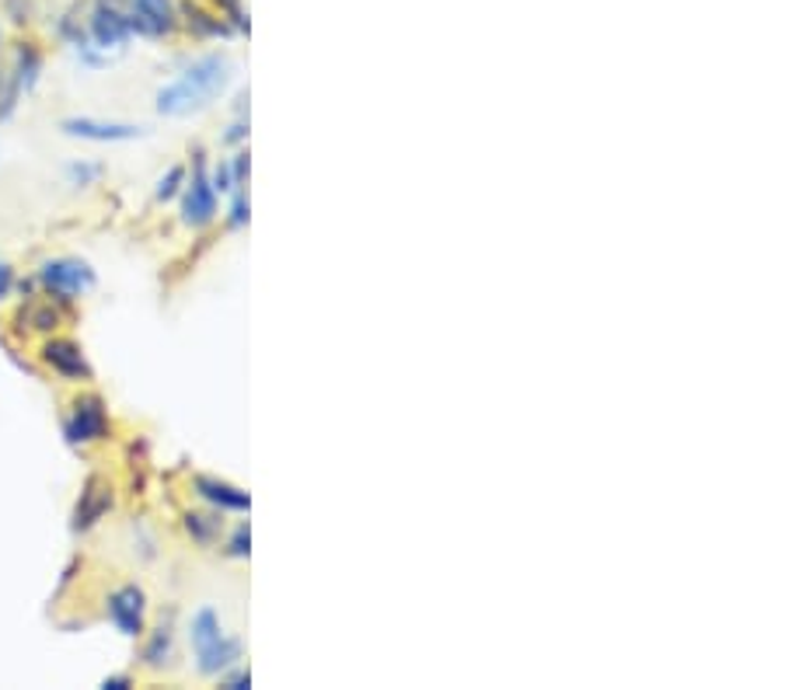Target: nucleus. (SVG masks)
<instances>
[{
  "mask_svg": "<svg viewBox=\"0 0 785 690\" xmlns=\"http://www.w3.org/2000/svg\"><path fill=\"white\" fill-rule=\"evenodd\" d=\"M231 73H235V67L224 53L200 56L193 67H185L175 81L158 91V112L179 119V115H193V112L206 108L227 84H231Z\"/></svg>",
  "mask_w": 785,
  "mask_h": 690,
  "instance_id": "1",
  "label": "nucleus"
},
{
  "mask_svg": "<svg viewBox=\"0 0 785 690\" xmlns=\"http://www.w3.org/2000/svg\"><path fill=\"white\" fill-rule=\"evenodd\" d=\"M189 645L203 677H224L241 659V642L227 635L214 607L196 610V618L189 621Z\"/></svg>",
  "mask_w": 785,
  "mask_h": 690,
  "instance_id": "2",
  "label": "nucleus"
},
{
  "mask_svg": "<svg viewBox=\"0 0 785 690\" xmlns=\"http://www.w3.org/2000/svg\"><path fill=\"white\" fill-rule=\"evenodd\" d=\"M35 279H39L43 290L60 303L81 300L84 294L94 290V283H99L94 268L81 258H46Z\"/></svg>",
  "mask_w": 785,
  "mask_h": 690,
  "instance_id": "3",
  "label": "nucleus"
},
{
  "mask_svg": "<svg viewBox=\"0 0 785 690\" xmlns=\"http://www.w3.org/2000/svg\"><path fill=\"white\" fill-rule=\"evenodd\" d=\"M39 73H43V53L35 46H18L11 70L0 77V123H8L25 94L39 84Z\"/></svg>",
  "mask_w": 785,
  "mask_h": 690,
  "instance_id": "4",
  "label": "nucleus"
},
{
  "mask_svg": "<svg viewBox=\"0 0 785 690\" xmlns=\"http://www.w3.org/2000/svg\"><path fill=\"white\" fill-rule=\"evenodd\" d=\"M217 217V188L206 175V158L203 150L193 153V175L185 171V185H182V223L203 230Z\"/></svg>",
  "mask_w": 785,
  "mask_h": 690,
  "instance_id": "5",
  "label": "nucleus"
},
{
  "mask_svg": "<svg viewBox=\"0 0 785 690\" xmlns=\"http://www.w3.org/2000/svg\"><path fill=\"white\" fill-rule=\"evenodd\" d=\"M64 436L70 447H91L109 436V409L102 394H81L64 418Z\"/></svg>",
  "mask_w": 785,
  "mask_h": 690,
  "instance_id": "6",
  "label": "nucleus"
},
{
  "mask_svg": "<svg viewBox=\"0 0 785 690\" xmlns=\"http://www.w3.org/2000/svg\"><path fill=\"white\" fill-rule=\"evenodd\" d=\"M88 35H91V43L94 49H120L123 43H129L133 35V18L129 11H123L120 0H94V8L88 14Z\"/></svg>",
  "mask_w": 785,
  "mask_h": 690,
  "instance_id": "7",
  "label": "nucleus"
},
{
  "mask_svg": "<svg viewBox=\"0 0 785 690\" xmlns=\"http://www.w3.org/2000/svg\"><path fill=\"white\" fill-rule=\"evenodd\" d=\"M105 610L120 635L140 639L147 631V593L137 583H123L120 589H112L105 600Z\"/></svg>",
  "mask_w": 785,
  "mask_h": 690,
  "instance_id": "8",
  "label": "nucleus"
},
{
  "mask_svg": "<svg viewBox=\"0 0 785 690\" xmlns=\"http://www.w3.org/2000/svg\"><path fill=\"white\" fill-rule=\"evenodd\" d=\"M112 503H116V492H112V482L102 474H91L84 488H81V498H78V506H73V520H70V530L73 533H84L91 530L94 524L102 520V516L112 509Z\"/></svg>",
  "mask_w": 785,
  "mask_h": 690,
  "instance_id": "9",
  "label": "nucleus"
},
{
  "mask_svg": "<svg viewBox=\"0 0 785 690\" xmlns=\"http://www.w3.org/2000/svg\"><path fill=\"white\" fill-rule=\"evenodd\" d=\"M43 363L53 370V373H60L64 380H91L94 370H91V363L84 359V349L73 338H46L43 342V349H39Z\"/></svg>",
  "mask_w": 785,
  "mask_h": 690,
  "instance_id": "10",
  "label": "nucleus"
},
{
  "mask_svg": "<svg viewBox=\"0 0 785 690\" xmlns=\"http://www.w3.org/2000/svg\"><path fill=\"white\" fill-rule=\"evenodd\" d=\"M60 129L67 137L78 140H91V143H126L144 137V126L133 123H105V119H91V115H73V119H64Z\"/></svg>",
  "mask_w": 785,
  "mask_h": 690,
  "instance_id": "11",
  "label": "nucleus"
},
{
  "mask_svg": "<svg viewBox=\"0 0 785 690\" xmlns=\"http://www.w3.org/2000/svg\"><path fill=\"white\" fill-rule=\"evenodd\" d=\"M129 18H133V32L147 38L171 35L179 25V14L171 0H129Z\"/></svg>",
  "mask_w": 785,
  "mask_h": 690,
  "instance_id": "12",
  "label": "nucleus"
},
{
  "mask_svg": "<svg viewBox=\"0 0 785 690\" xmlns=\"http://www.w3.org/2000/svg\"><path fill=\"white\" fill-rule=\"evenodd\" d=\"M193 492L200 498H206L209 506L224 509V513H248V509H252V498H248V492L220 482V478H209V474H196L193 478Z\"/></svg>",
  "mask_w": 785,
  "mask_h": 690,
  "instance_id": "13",
  "label": "nucleus"
},
{
  "mask_svg": "<svg viewBox=\"0 0 785 690\" xmlns=\"http://www.w3.org/2000/svg\"><path fill=\"white\" fill-rule=\"evenodd\" d=\"M140 659L147 669H155V674L175 663V624H171V618H161V624L147 635Z\"/></svg>",
  "mask_w": 785,
  "mask_h": 690,
  "instance_id": "14",
  "label": "nucleus"
},
{
  "mask_svg": "<svg viewBox=\"0 0 785 690\" xmlns=\"http://www.w3.org/2000/svg\"><path fill=\"white\" fill-rule=\"evenodd\" d=\"M182 520H185V533L193 537L196 544H214V541H217V533H220V520H217V516L189 509Z\"/></svg>",
  "mask_w": 785,
  "mask_h": 690,
  "instance_id": "15",
  "label": "nucleus"
},
{
  "mask_svg": "<svg viewBox=\"0 0 785 690\" xmlns=\"http://www.w3.org/2000/svg\"><path fill=\"white\" fill-rule=\"evenodd\" d=\"M185 14H189V28H196L200 35H231V25H227L224 18L206 14L196 4H185Z\"/></svg>",
  "mask_w": 785,
  "mask_h": 690,
  "instance_id": "16",
  "label": "nucleus"
},
{
  "mask_svg": "<svg viewBox=\"0 0 785 690\" xmlns=\"http://www.w3.org/2000/svg\"><path fill=\"white\" fill-rule=\"evenodd\" d=\"M102 175H105V168L94 164V161H70V164H67V182H70L73 188L94 185Z\"/></svg>",
  "mask_w": 785,
  "mask_h": 690,
  "instance_id": "17",
  "label": "nucleus"
},
{
  "mask_svg": "<svg viewBox=\"0 0 785 690\" xmlns=\"http://www.w3.org/2000/svg\"><path fill=\"white\" fill-rule=\"evenodd\" d=\"M182 185H185V168L182 164H175V168H168V175L158 182V192H155V199L158 203H168V199H175L179 192H182Z\"/></svg>",
  "mask_w": 785,
  "mask_h": 690,
  "instance_id": "18",
  "label": "nucleus"
},
{
  "mask_svg": "<svg viewBox=\"0 0 785 690\" xmlns=\"http://www.w3.org/2000/svg\"><path fill=\"white\" fill-rule=\"evenodd\" d=\"M248 544H252V530H248V524H241L231 533V541H227V554H231V559H248Z\"/></svg>",
  "mask_w": 785,
  "mask_h": 690,
  "instance_id": "19",
  "label": "nucleus"
},
{
  "mask_svg": "<svg viewBox=\"0 0 785 690\" xmlns=\"http://www.w3.org/2000/svg\"><path fill=\"white\" fill-rule=\"evenodd\" d=\"M209 182H214V188H217V192H235L231 161H220V164H217V171H214V179H209Z\"/></svg>",
  "mask_w": 785,
  "mask_h": 690,
  "instance_id": "20",
  "label": "nucleus"
},
{
  "mask_svg": "<svg viewBox=\"0 0 785 690\" xmlns=\"http://www.w3.org/2000/svg\"><path fill=\"white\" fill-rule=\"evenodd\" d=\"M248 223V196L244 188L235 192V206H231V227H244Z\"/></svg>",
  "mask_w": 785,
  "mask_h": 690,
  "instance_id": "21",
  "label": "nucleus"
},
{
  "mask_svg": "<svg viewBox=\"0 0 785 690\" xmlns=\"http://www.w3.org/2000/svg\"><path fill=\"white\" fill-rule=\"evenodd\" d=\"M14 290V268L8 262H0V300Z\"/></svg>",
  "mask_w": 785,
  "mask_h": 690,
  "instance_id": "22",
  "label": "nucleus"
},
{
  "mask_svg": "<svg viewBox=\"0 0 785 690\" xmlns=\"http://www.w3.org/2000/svg\"><path fill=\"white\" fill-rule=\"evenodd\" d=\"M224 683L231 687V690H244V687H252V677L244 674V669H238V674H231V677H224Z\"/></svg>",
  "mask_w": 785,
  "mask_h": 690,
  "instance_id": "23",
  "label": "nucleus"
},
{
  "mask_svg": "<svg viewBox=\"0 0 785 690\" xmlns=\"http://www.w3.org/2000/svg\"><path fill=\"white\" fill-rule=\"evenodd\" d=\"M129 683H133L129 677H105V680H102V687H105V690H126Z\"/></svg>",
  "mask_w": 785,
  "mask_h": 690,
  "instance_id": "24",
  "label": "nucleus"
},
{
  "mask_svg": "<svg viewBox=\"0 0 785 690\" xmlns=\"http://www.w3.org/2000/svg\"><path fill=\"white\" fill-rule=\"evenodd\" d=\"M244 133H248V126H244V123H235V126H231V133H227L224 140H227V143H235V140H241V137H244Z\"/></svg>",
  "mask_w": 785,
  "mask_h": 690,
  "instance_id": "25",
  "label": "nucleus"
}]
</instances>
